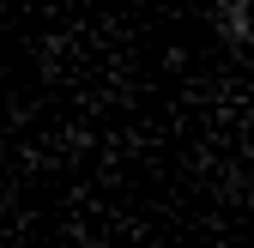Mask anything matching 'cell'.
Segmentation results:
<instances>
[{"label": "cell", "instance_id": "1", "mask_svg": "<svg viewBox=\"0 0 254 248\" xmlns=\"http://www.w3.org/2000/svg\"><path fill=\"white\" fill-rule=\"evenodd\" d=\"M206 24L224 49H236V55L254 49V0H206Z\"/></svg>", "mask_w": 254, "mask_h": 248}]
</instances>
